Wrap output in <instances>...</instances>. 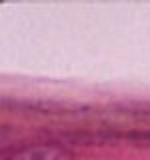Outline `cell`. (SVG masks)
Instances as JSON below:
<instances>
[{
	"label": "cell",
	"mask_w": 150,
	"mask_h": 160,
	"mask_svg": "<svg viewBox=\"0 0 150 160\" xmlns=\"http://www.w3.org/2000/svg\"><path fill=\"white\" fill-rule=\"evenodd\" d=\"M8 160H74V154L60 144L40 142L14 150Z\"/></svg>",
	"instance_id": "obj_1"
}]
</instances>
